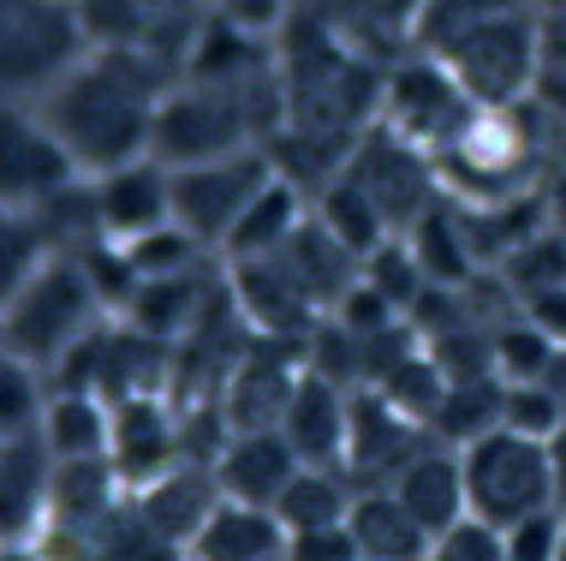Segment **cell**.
Returning <instances> with one entry per match:
<instances>
[{"mask_svg": "<svg viewBox=\"0 0 566 561\" xmlns=\"http://www.w3.org/2000/svg\"><path fill=\"white\" fill-rule=\"evenodd\" d=\"M543 216H548V227L566 233V162H555L548 179H543Z\"/></svg>", "mask_w": 566, "mask_h": 561, "instance_id": "4316f807", "label": "cell"}, {"mask_svg": "<svg viewBox=\"0 0 566 561\" xmlns=\"http://www.w3.org/2000/svg\"><path fill=\"white\" fill-rule=\"evenodd\" d=\"M179 84L174 66L137 54V49H90L78 66L60 79L42 102H24L49 120V132L66 144V156L78 162L84 179L114 174L126 162L156 156V126L161 102Z\"/></svg>", "mask_w": 566, "mask_h": 561, "instance_id": "6da1fadb", "label": "cell"}, {"mask_svg": "<svg viewBox=\"0 0 566 561\" xmlns=\"http://www.w3.org/2000/svg\"><path fill=\"white\" fill-rule=\"evenodd\" d=\"M352 502H358V484H352L346 466H298V478L286 484L274 513H281L286 532H311V526L352 520Z\"/></svg>", "mask_w": 566, "mask_h": 561, "instance_id": "ac0fdd59", "label": "cell"}, {"mask_svg": "<svg viewBox=\"0 0 566 561\" xmlns=\"http://www.w3.org/2000/svg\"><path fill=\"white\" fill-rule=\"evenodd\" d=\"M36 436L49 443V454L60 466H78V460H108L114 448V401L90 388H54L49 406L36 418Z\"/></svg>", "mask_w": 566, "mask_h": 561, "instance_id": "9a60e30c", "label": "cell"}, {"mask_svg": "<svg viewBox=\"0 0 566 561\" xmlns=\"http://www.w3.org/2000/svg\"><path fill=\"white\" fill-rule=\"evenodd\" d=\"M537 84H566V19L543 12V79Z\"/></svg>", "mask_w": 566, "mask_h": 561, "instance_id": "484cf974", "label": "cell"}, {"mask_svg": "<svg viewBox=\"0 0 566 561\" xmlns=\"http://www.w3.org/2000/svg\"><path fill=\"white\" fill-rule=\"evenodd\" d=\"M560 561H566V543H560Z\"/></svg>", "mask_w": 566, "mask_h": 561, "instance_id": "4dcf8cb0", "label": "cell"}, {"mask_svg": "<svg viewBox=\"0 0 566 561\" xmlns=\"http://www.w3.org/2000/svg\"><path fill=\"white\" fill-rule=\"evenodd\" d=\"M186 561H197V555H186Z\"/></svg>", "mask_w": 566, "mask_h": 561, "instance_id": "1f68e13d", "label": "cell"}, {"mask_svg": "<svg viewBox=\"0 0 566 561\" xmlns=\"http://www.w3.org/2000/svg\"><path fill=\"white\" fill-rule=\"evenodd\" d=\"M108 323V299L78 251H60L36 276L7 287V359L54 376L66 353Z\"/></svg>", "mask_w": 566, "mask_h": 561, "instance_id": "7a4b0ae2", "label": "cell"}, {"mask_svg": "<svg viewBox=\"0 0 566 561\" xmlns=\"http://www.w3.org/2000/svg\"><path fill=\"white\" fill-rule=\"evenodd\" d=\"M548 454H555V478H560V502H566V418L555 424V436H548Z\"/></svg>", "mask_w": 566, "mask_h": 561, "instance_id": "83f0119b", "label": "cell"}, {"mask_svg": "<svg viewBox=\"0 0 566 561\" xmlns=\"http://www.w3.org/2000/svg\"><path fill=\"white\" fill-rule=\"evenodd\" d=\"M483 120V108L465 96V84L448 72V60L411 49L381 72V114L376 126L406 138L411 149H423L430 162L453 156L471 138V126Z\"/></svg>", "mask_w": 566, "mask_h": 561, "instance_id": "277c9868", "label": "cell"}, {"mask_svg": "<svg viewBox=\"0 0 566 561\" xmlns=\"http://www.w3.org/2000/svg\"><path fill=\"white\" fill-rule=\"evenodd\" d=\"M0 179H7V209H42L60 191L78 186V162L49 132V120L24 102H7V144H0Z\"/></svg>", "mask_w": 566, "mask_h": 561, "instance_id": "ba28073f", "label": "cell"}, {"mask_svg": "<svg viewBox=\"0 0 566 561\" xmlns=\"http://www.w3.org/2000/svg\"><path fill=\"white\" fill-rule=\"evenodd\" d=\"M465 454V502L478 520H489L495 532L537 520V513H560V478H555V454L543 436H518L507 424L483 430L478 443L459 448Z\"/></svg>", "mask_w": 566, "mask_h": 561, "instance_id": "3957f363", "label": "cell"}, {"mask_svg": "<svg viewBox=\"0 0 566 561\" xmlns=\"http://www.w3.org/2000/svg\"><path fill=\"white\" fill-rule=\"evenodd\" d=\"M216 484L227 502H251V508H274L286 496V484L298 478V454L281 430H233L221 443L216 460Z\"/></svg>", "mask_w": 566, "mask_h": 561, "instance_id": "7c38bea8", "label": "cell"}, {"mask_svg": "<svg viewBox=\"0 0 566 561\" xmlns=\"http://www.w3.org/2000/svg\"><path fill=\"white\" fill-rule=\"evenodd\" d=\"M346 526H352V538H358L364 561H423L436 543L418 526V513H411L394 490H358Z\"/></svg>", "mask_w": 566, "mask_h": 561, "instance_id": "e0dca14e", "label": "cell"}, {"mask_svg": "<svg viewBox=\"0 0 566 561\" xmlns=\"http://www.w3.org/2000/svg\"><path fill=\"white\" fill-rule=\"evenodd\" d=\"M197 561H286V526L274 508H251V502H227L209 513V526L191 543Z\"/></svg>", "mask_w": 566, "mask_h": 561, "instance_id": "2e32d148", "label": "cell"}, {"mask_svg": "<svg viewBox=\"0 0 566 561\" xmlns=\"http://www.w3.org/2000/svg\"><path fill=\"white\" fill-rule=\"evenodd\" d=\"M186 460V418L167 394H132L114 401V448L108 466L119 472L126 490H149L161 472Z\"/></svg>", "mask_w": 566, "mask_h": 561, "instance_id": "9c48e42d", "label": "cell"}, {"mask_svg": "<svg viewBox=\"0 0 566 561\" xmlns=\"http://www.w3.org/2000/svg\"><path fill=\"white\" fill-rule=\"evenodd\" d=\"M96 49L84 7L66 0H7V102H42L78 60Z\"/></svg>", "mask_w": 566, "mask_h": 561, "instance_id": "52a82bcc", "label": "cell"}, {"mask_svg": "<svg viewBox=\"0 0 566 561\" xmlns=\"http://www.w3.org/2000/svg\"><path fill=\"white\" fill-rule=\"evenodd\" d=\"M436 60H448V72L465 84V96L483 114L525 108L537 96V79H543V12L465 30L448 49H436Z\"/></svg>", "mask_w": 566, "mask_h": 561, "instance_id": "5b68a950", "label": "cell"}, {"mask_svg": "<svg viewBox=\"0 0 566 561\" xmlns=\"http://www.w3.org/2000/svg\"><path fill=\"white\" fill-rule=\"evenodd\" d=\"M423 561H507V532H495L489 520H478V513H465L459 526H448L430 555Z\"/></svg>", "mask_w": 566, "mask_h": 561, "instance_id": "7402d4cb", "label": "cell"}, {"mask_svg": "<svg viewBox=\"0 0 566 561\" xmlns=\"http://www.w3.org/2000/svg\"><path fill=\"white\" fill-rule=\"evenodd\" d=\"M90 204H96L102 239L132 246V239H144V233H156V227L174 221V174H167L156 156L126 162V168L90 179Z\"/></svg>", "mask_w": 566, "mask_h": 561, "instance_id": "30bf717a", "label": "cell"}, {"mask_svg": "<svg viewBox=\"0 0 566 561\" xmlns=\"http://www.w3.org/2000/svg\"><path fill=\"white\" fill-rule=\"evenodd\" d=\"M66 7H84V0H66Z\"/></svg>", "mask_w": 566, "mask_h": 561, "instance_id": "f546056e", "label": "cell"}, {"mask_svg": "<svg viewBox=\"0 0 566 561\" xmlns=\"http://www.w3.org/2000/svg\"><path fill=\"white\" fill-rule=\"evenodd\" d=\"M274 430L293 443V454L304 466H346V448H352V388L304 365L293 401H286V413H281Z\"/></svg>", "mask_w": 566, "mask_h": 561, "instance_id": "8fae6325", "label": "cell"}, {"mask_svg": "<svg viewBox=\"0 0 566 561\" xmlns=\"http://www.w3.org/2000/svg\"><path fill=\"white\" fill-rule=\"evenodd\" d=\"M566 418V401L555 388L543 383H501V424H507V430H518V436H555V424Z\"/></svg>", "mask_w": 566, "mask_h": 561, "instance_id": "44dd1931", "label": "cell"}, {"mask_svg": "<svg viewBox=\"0 0 566 561\" xmlns=\"http://www.w3.org/2000/svg\"><path fill=\"white\" fill-rule=\"evenodd\" d=\"M167 174H174V227H186L209 257H227L239 221L251 216V204L274 186V156L269 149H244V156L197 162V168H167Z\"/></svg>", "mask_w": 566, "mask_h": 561, "instance_id": "8992f818", "label": "cell"}, {"mask_svg": "<svg viewBox=\"0 0 566 561\" xmlns=\"http://www.w3.org/2000/svg\"><path fill=\"white\" fill-rule=\"evenodd\" d=\"M531 12H543V0H430V12L418 24V49L436 54L453 37H465V30H483L501 19H531Z\"/></svg>", "mask_w": 566, "mask_h": 561, "instance_id": "ffe728a7", "label": "cell"}, {"mask_svg": "<svg viewBox=\"0 0 566 561\" xmlns=\"http://www.w3.org/2000/svg\"><path fill=\"white\" fill-rule=\"evenodd\" d=\"M286 561H364L352 526H311V532H286Z\"/></svg>", "mask_w": 566, "mask_h": 561, "instance_id": "603a6c76", "label": "cell"}, {"mask_svg": "<svg viewBox=\"0 0 566 561\" xmlns=\"http://www.w3.org/2000/svg\"><path fill=\"white\" fill-rule=\"evenodd\" d=\"M323 19L340 30L358 54L394 66L400 54L418 49V24L430 12V0H311Z\"/></svg>", "mask_w": 566, "mask_h": 561, "instance_id": "5bb4252c", "label": "cell"}, {"mask_svg": "<svg viewBox=\"0 0 566 561\" xmlns=\"http://www.w3.org/2000/svg\"><path fill=\"white\" fill-rule=\"evenodd\" d=\"M388 490L418 513V526L430 538H441L448 526H459L471 513V502H465V454H459L453 443H441V436L430 448L411 454V466L388 484Z\"/></svg>", "mask_w": 566, "mask_h": 561, "instance_id": "4fadbf2b", "label": "cell"}, {"mask_svg": "<svg viewBox=\"0 0 566 561\" xmlns=\"http://www.w3.org/2000/svg\"><path fill=\"white\" fill-rule=\"evenodd\" d=\"M543 12L548 19H566V0H543Z\"/></svg>", "mask_w": 566, "mask_h": 561, "instance_id": "f1b7e54d", "label": "cell"}, {"mask_svg": "<svg viewBox=\"0 0 566 561\" xmlns=\"http://www.w3.org/2000/svg\"><path fill=\"white\" fill-rule=\"evenodd\" d=\"M501 287H507L513 299L566 287V233H560V227H548V221L531 227V233L501 257Z\"/></svg>", "mask_w": 566, "mask_h": 561, "instance_id": "d6986e66", "label": "cell"}, {"mask_svg": "<svg viewBox=\"0 0 566 561\" xmlns=\"http://www.w3.org/2000/svg\"><path fill=\"white\" fill-rule=\"evenodd\" d=\"M560 543H566V508L513 526L507 532V561H560Z\"/></svg>", "mask_w": 566, "mask_h": 561, "instance_id": "cb8c5ba5", "label": "cell"}, {"mask_svg": "<svg viewBox=\"0 0 566 561\" xmlns=\"http://www.w3.org/2000/svg\"><path fill=\"white\" fill-rule=\"evenodd\" d=\"M513 305H518V323H531L537 335H548L555 346H566V287L525 293V299H513Z\"/></svg>", "mask_w": 566, "mask_h": 561, "instance_id": "d4e9b609", "label": "cell"}]
</instances>
